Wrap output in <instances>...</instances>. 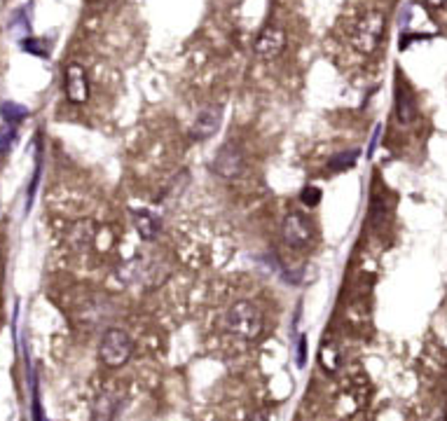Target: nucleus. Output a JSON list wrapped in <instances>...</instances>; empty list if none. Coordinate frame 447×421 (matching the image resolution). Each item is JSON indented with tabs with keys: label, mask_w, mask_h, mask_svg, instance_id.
I'll use <instances>...</instances> for the list:
<instances>
[{
	"label": "nucleus",
	"mask_w": 447,
	"mask_h": 421,
	"mask_svg": "<svg viewBox=\"0 0 447 421\" xmlns=\"http://www.w3.org/2000/svg\"><path fill=\"white\" fill-rule=\"evenodd\" d=\"M220 325L227 333L241 337V340H258L263 335L265 318L251 299H239V302L229 304L227 311L220 318Z\"/></svg>",
	"instance_id": "obj_1"
},
{
	"label": "nucleus",
	"mask_w": 447,
	"mask_h": 421,
	"mask_svg": "<svg viewBox=\"0 0 447 421\" xmlns=\"http://www.w3.org/2000/svg\"><path fill=\"white\" fill-rule=\"evenodd\" d=\"M387 31V17L380 10H368L361 17L354 19L349 31V42L356 52L361 54H373L380 49L382 40H384Z\"/></svg>",
	"instance_id": "obj_2"
},
{
	"label": "nucleus",
	"mask_w": 447,
	"mask_h": 421,
	"mask_svg": "<svg viewBox=\"0 0 447 421\" xmlns=\"http://www.w3.org/2000/svg\"><path fill=\"white\" fill-rule=\"evenodd\" d=\"M281 239L293 251H307L316 241V225L302 210H291L281 222Z\"/></svg>",
	"instance_id": "obj_3"
},
{
	"label": "nucleus",
	"mask_w": 447,
	"mask_h": 421,
	"mask_svg": "<svg viewBox=\"0 0 447 421\" xmlns=\"http://www.w3.org/2000/svg\"><path fill=\"white\" fill-rule=\"evenodd\" d=\"M133 354V340L129 333H124L122 328H111L106 330L104 337L99 342V358L106 368H122Z\"/></svg>",
	"instance_id": "obj_4"
},
{
	"label": "nucleus",
	"mask_w": 447,
	"mask_h": 421,
	"mask_svg": "<svg viewBox=\"0 0 447 421\" xmlns=\"http://www.w3.org/2000/svg\"><path fill=\"white\" fill-rule=\"evenodd\" d=\"M211 169H213V174L218 176V178H222V181H234V178L244 176V171H246V155L241 152L239 145L225 143V145H220L218 152H216Z\"/></svg>",
	"instance_id": "obj_5"
},
{
	"label": "nucleus",
	"mask_w": 447,
	"mask_h": 421,
	"mask_svg": "<svg viewBox=\"0 0 447 421\" xmlns=\"http://www.w3.org/2000/svg\"><path fill=\"white\" fill-rule=\"evenodd\" d=\"M286 33H284V28H279V26H265L263 31H260V35L255 38V42H253V52L258 59H263V61H274L277 56L284 54V49H286Z\"/></svg>",
	"instance_id": "obj_6"
},
{
	"label": "nucleus",
	"mask_w": 447,
	"mask_h": 421,
	"mask_svg": "<svg viewBox=\"0 0 447 421\" xmlns=\"http://www.w3.org/2000/svg\"><path fill=\"white\" fill-rule=\"evenodd\" d=\"M63 89H66V99L70 104L80 106L89 99V80L87 70L80 63H68L63 70Z\"/></svg>",
	"instance_id": "obj_7"
},
{
	"label": "nucleus",
	"mask_w": 447,
	"mask_h": 421,
	"mask_svg": "<svg viewBox=\"0 0 447 421\" xmlns=\"http://www.w3.org/2000/svg\"><path fill=\"white\" fill-rule=\"evenodd\" d=\"M222 108L220 106H206L204 110L197 113L193 126H190V136L193 140H206L220 129Z\"/></svg>",
	"instance_id": "obj_8"
},
{
	"label": "nucleus",
	"mask_w": 447,
	"mask_h": 421,
	"mask_svg": "<svg viewBox=\"0 0 447 421\" xmlns=\"http://www.w3.org/2000/svg\"><path fill=\"white\" fill-rule=\"evenodd\" d=\"M124 403V393L120 391H104L94 398L92 403V421H115V417L122 410Z\"/></svg>",
	"instance_id": "obj_9"
},
{
	"label": "nucleus",
	"mask_w": 447,
	"mask_h": 421,
	"mask_svg": "<svg viewBox=\"0 0 447 421\" xmlns=\"http://www.w3.org/2000/svg\"><path fill=\"white\" fill-rule=\"evenodd\" d=\"M396 119H398L400 124H412L414 119L419 117V106H417V99H414V94L410 92V87H405L403 82H398L396 85Z\"/></svg>",
	"instance_id": "obj_10"
},
{
	"label": "nucleus",
	"mask_w": 447,
	"mask_h": 421,
	"mask_svg": "<svg viewBox=\"0 0 447 421\" xmlns=\"http://www.w3.org/2000/svg\"><path fill=\"white\" fill-rule=\"evenodd\" d=\"M133 225H136L138 234L145 241H155L159 237V232H162V220H159L157 215L148 208L133 210Z\"/></svg>",
	"instance_id": "obj_11"
},
{
	"label": "nucleus",
	"mask_w": 447,
	"mask_h": 421,
	"mask_svg": "<svg viewBox=\"0 0 447 421\" xmlns=\"http://www.w3.org/2000/svg\"><path fill=\"white\" fill-rule=\"evenodd\" d=\"M361 157V150H344V152H337L328 159V164H325V169L330 171V174H342V171H349L356 167V162H359Z\"/></svg>",
	"instance_id": "obj_12"
},
{
	"label": "nucleus",
	"mask_w": 447,
	"mask_h": 421,
	"mask_svg": "<svg viewBox=\"0 0 447 421\" xmlns=\"http://www.w3.org/2000/svg\"><path fill=\"white\" fill-rule=\"evenodd\" d=\"M0 117H3L5 124L19 126L29 117V108L22 104H15V101H3V104H0Z\"/></svg>",
	"instance_id": "obj_13"
},
{
	"label": "nucleus",
	"mask_w": 447,
	"mask_h": 421,
	"mask_svg": "<svg viewBox=\"0 0 447 421\" xmlns=\"http://www.w3.org/2000/svg\"><path fill=\"white\" fill-rule=\"evenodd\" d=\"M318 358H321V365L328 370V372H335V370L340 368V351H337L335 344H330V342H325L321 347Z\"/></svg>",
	"instance_id": "obj_14"
},
{
	"label": "nucleus",
	"mask_w": 447,
	"mask_h": 421,
	"mask_svg": "<svg viewBox=\"0 0 447 421\" xmlns=\"http://www.w3.org/2000/svg\"><path fill=\"white\" fill-rule=\"evenodd\" d=\"M15 143H17V126L3 124V129H0V155H8Z\"/></svg>",
	"instance_id": "obj_15"
},
{
	"label": "nucleus",
	"mask_w": 447,
	"mask_h": 421,
	"mask_svg": "<svg viewBox=\"0 0 447 421\" xmlns=\"http://www.w3.org/2000/svg\"><path fill=\"white\" fill-rule=\"evenodd\" d=\"M300 201H302L307 208H316L318 204H321V188H316V185H307V188L300 192Z\"/></svg>",
	"instance_id": "obj_16"
},
{
	"label": "nucleus",
	"mask_w": 447,
	"mask_h": 421,
	"mask_svg": "<svg viewBox=\"0 0 447 421\" xmlns=\"http://www.w3.org/2000/svg\"><path fill=\"white\" fill-rule=\"evenodd\" d=\"M22 47L26 49L29 54H35V56H47V49L42 47V40H38V38H26V40H22Z\"/></svg>",
	"instance_id": "obj_17"
},
{
	"label": "nucleus",
	"mask_w": 447,
	"mask_h": 421,
	"mask_svg": "<svg viewBox=\"0 0 447 421\" xmlns=\"http://www.w3.org/2000/svg\"><path fill=\"white\" fill-rule=\"evenodd\" d=\"M295 363H298V368H304V365H307V337H304V335H300V340H298Z\"/></svg>",
	"instance_id": "obj_18"
},
{
	"label": "nucleus",
	"mask_w": 447,
	"mask_h": 421,
	"mask_svg": "<svg viewBox=\"0 0 447 421\" xmlns=\"http://www.w3.org/2000/svg\"><path fill=\"white\" fill-rule=\"evenodd\" d=\"M426 3V8H447V0H424Z\"/></svg>",
	"instance_id": "obj_19"
},
{
	"label": "nucleus",
	"mask_w": 447,
	"mask_h": 421,
	"mask_svg": "<svg viewBox=\"0 0 447 421\" xmlns=\"http://www.w3.org/2000/svg\"><path fill=\"white\" fill-rule=\"evenodd\" d=\"M248 421H267V419H265V414H253V417L248 419Z\"/></svg>",
	"instance_id": "obj_20"
}]
</instances>
